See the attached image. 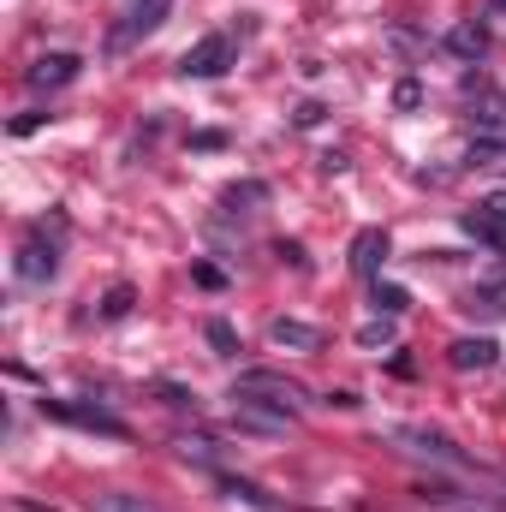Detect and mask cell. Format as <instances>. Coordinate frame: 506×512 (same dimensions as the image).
<instances>
[{"instance_id":"obj_19","label":"cell","mask_w":506,"mask_h":512,"mask_svg":"<svg viewBox=\"0 0 506 512\" xmlns=\"http://www.w3.org/2000/svg\"><path fill=\"white\" fill-rule=\"evenodd\" d=\"M203 334H209V346H215V358H239V334H233L227 322H209Z\"/></svg>"},{"instance_id":"obj_10","label":"cell","mask_w":506,"mask_h":512,"mask_svg":"<svg viewBox=\"0 0 506 512\" xmlns=\"http://www.w3.org/2000/svg\"><path fill=\"white\" fill-rule=\"evenodd\" d=\"M381 262H387V233L381 227H364L358 239H352V274H364V280H376Z\"/></svg>"},{"instance_id":"obj_9","label":"cell","mask_w":506,"mask_h":512,"mask_svg":"<svg viewBox=\"0 0 506 512\" xmlns=\"http://www.w3.org/2000/svg\"><path fill=\"white\" fill-rule=\"evenodd\" d=\"M167 12H173V0H137V12L114 30V48H126V42H137V36L161 30V24H167Z\"/></svg>"},{"instance_id":"obj_18","label":"cell","mask_w":506,"mask_h":512,"mask_svg":"<svg viewBox=\"0 0 506 512\" xmlns=\"http://www.w3.org/2000/svg\"><path fill=\"white\" fill-rule=\"evenodd\" d=\"M239 203H245V215H251L256 203H268V185H256V179H245V185H233V191H227V209L239 215Z\"/></svg>"},{"instance_id":"obj_25","label":"cell","mask_w":506,"mask_h":512,"mask_svg":"<svg viewBox=\"0 0 506 512\" xmlns=\"http://www.w3.org/2000/svg\"><path fill=\"white\" fill-rule=\"evenodd\" d=\"M489 6H495V12H506V0H489Z\"/></svg>"},{"instance_id":"obj_7","label":"cell","mask_w":506,"mask_h":512,"mask_svg":"<svg viewBox=\"0 0 506 512\" xmlns=\"http://www.w3.org/2000/svg\"><path fill=\"white\" fill-rule=\"evenodd\" d=\"M239 393H262V399H274V405H286V411H298L310 393L298 382H286V376H274V370H245L239 376Z\"/></svg>"},{"instance_id":"obj_3","label":"cell","mask_w":506,"mask_h":512,"mask_svg":"<svg viewBox=\"0 0 506 512\" xmlns=\"http://www.w3.org/2000/svg\"><path fill=\"white\" fill-rule=\"evenodd\" d=\"M233 60H239L233 36H227V30H215V36H203V42H191V48L179 54V72H185V78H221Z\"/></svg>"},{"instance_id":"obj_4","label":"cell","mask_w":506,"mask_h":512,"mask_svg":"<svg viewBox=\"0 0 506 512\" xmlns=\"http://www.w3.org/2000/svg\"><path fill=\"white\" fill-rule=\"evenodd\" d=\"M42 417H60V423H78V429H96V435H126V423L108 411V405H78V399H42Z\"/></svg>"},{"instance_id":"obj_12","label":"cell","mask_w":506,"mask_h":512,"mask_svg":"<svg viewBox=\"0 0 506 512\" xmlns=\"http://www.w3.org/2000/svg\"><path fill=\"white\" fill-rule=\"evenodd\" d=\"M459 227H465L477 245H489V251H506V221H501V215H489V209H471V215H459Z\"/></svg>"},{"instance_id":"obj_1","label":"cell","mask_w":506,"mask_h":512,"mask_svg":"<svg viewBox=\"0 0 506 512\" xmlns=\"http://www.w3.org/2000/svg\"><path fill=\"white\" fill-rule=\"evenodd\" d=\"M60 233H66V221L54 215V221H36L30 227V239L18 245V280H30V286H42V280H54V268H60Z\"/></svg>"},{"instance_id":"obj_16","label":"cell","mask_w":506,"mask_h":512,"mask_svg":"<svg viewBox=\"0 0 506 512\" xmlns=\"http://www.w3.org/2000/svg\"><path fill=\"white\" fill-rule=\"evenodd\" d=\"M173 447H179L185 459H197V465H209V471H221V447H215L209 435H179Z\"/></svg>"},{"instance_id":"obj_22","label":"cell","mask_w":506,"mask_h":512,"mask_svg":"<svg viewBox=\"0 0 506 512\" xmlns=\"http://www.w3.org/2000/svg\"><path fill=\"white\" fill-rule=\"evenodd\" d=\"M126 310H131V286H114V292L102 298V316H108V322H120Z\"/></svg>"},{"instance_id":"obj_14","label":"cell","mask_w":506,"mask_h":512,"mask_svg":"<svg viewBox=\"0 0 506 512\" xmlns=\"http://www.w3.org/2000/svg\"><path fill=\"white\" fill-rule=\"evenodd\" d=\"M90 512H161V507L131 495V489H102V495H90Z\"/></svg>"},{"instance_id":"obj_11","label":"cell","mask_w":506,"mask_h":512,"mask_svg":"<svg viewBox=\"0 0 506 512\" xmlns=\"http://www.w3.org/2000/svg\"><path fill=\"white\" fill-rule=\"evenodd\" d=\"M495 358H501V346H495L489 334H477V340H453V346H447V364H453V370H489Z\"/></svg>"},{"instance_id":"obj_24","label":"cell","mask_w":506,"mask_h":512,"mask_svg":"<svg viewBox=\"0 0 506 512\" xmlns=\"http://www.w3.org/2000/svg\"><path fill=\"white\" fill-rule=\"evenodd\" d=\"M477 209H489V215H501V221H506V191H495V197H483Z\"/></svg>"},{"instance_id":"obj_5","label":"cell","mask_w":506,"mask_h":512,"mask_svg":"<svg viewBox=\"0 0 506 512\" xmlns=\"http://www.w3.org/2000/svg\"><path fill=\"white\" fill-rule=\"evenodd\" d=\"M471 167H506V120L501 114L471 120Z\"/></svg>"},{"instance_id":"obj_8","label":"cell","mask_w":506,"mask_h":512,"mask_svg":"<svg viewBox=\"0 0 506 512\" xmlns=\"http://www.w3.org/2000/svg\"><path fill=\"white\" fill-rule=\"evenodd\" d=\"M268 340L280 346V352H322V328H310V322H298V316H274L268 322Z\"/></svg>"},{"instance_id":"obj_20","label":"cell","mask_w":506,"mask_h":512,"mask_svg":"<svg viewBox=\"0 0 506 512\" xmlns=\"http://www.w3.org/2000/svg\"><path fill=\"white\" fill-rule=\"evenodd\" d=\"M387 340H393V316H376L358 328V346H387Z\"/></svg>"},{"instance_id":"obj_6","label":"cell","mask_w":506,"mask_h":512,"mask_svg":"<svg viewBox=\"0 0 506 512\" xmlns=\"http://www.w3.org/2000/svg\"><path fill=\"white\" fill-rule=\"evenodd\" d=\"M78 72H84V60L60 48V54H42V60H30V72H24V84H30V90H66V84H72Z\"/></svg>"},{"instance_id":"obj_13","label":"cell","mask_w":506,"mask_h":512,"mask_svg":"<svg viewBox=\"0 0 506 512\" xmlns=\"http://www.w3.org/2000/svg\"><path fill=\"white\" fill-rule=\"evenodd\" d=\"M447 48H453L459 60H483V54H489V30H483V24H453V30H447Z\"/></svg>"},{"instance_id":"obj_17","label":"cell","mask_w":506,"mask_h":512,"mask_svg":"<svg viewBox=\"0 0 506 512\" xmlns=\"http://www.w3.org/2000/svg\"><path fill=\"white\" fill-rule=\"evenodd\" d=\"M370 304H376V316H399V310H405V304H411V298H405V286H370Z\"/></svg>"},{"instance_id":"obj_15","label":"cell","mask_w":506,"mask_h":512,"mask_svg":"<svg viewBox=\"0 0 506 512\" xmlns=\"http://www.w3.org/2000/svg\"><path fill=\"white\" fill-rule=\"evenodd\" d=\"M221 489H227L233 501H251L256 512H280V501H274L268 489H256V483H245V477H221Z\"/></svg>"},{"instance_id":"obj_2","label":"cell","mask_w":506,"mask_h":512,"mask_svg":"<svg viewBox=\"0 0 506 512\" xmlns=\"http://www.w3.org/2000/svg\"><path fill=\"white\" fill-rule=\"evenodd\" d=\"M233 423L251 429V435H286V429L298 423V411H286V405H274V399H262V393H239V387H233Z\"/></svg>"},{"instance_id":"obj_21","label":"cell","mask_w":506,"mask_h":512,"mask_svg":"<svg viewBox=\"0 0 506 512\" xmlns=\"http://www.w3.org/2000/svg\"><path fill=\"white\" fill-rule=\"evenodd\" d=\"M155 393H161V399H167L173 411H197V393H185L179 382H155Z\"/></svg>"},{"instance_id":"obj_23","label":"cell","mask_w":506,"mask_h":512,"mask_svg":"<svg viewBox=\"0 0 506 512\" xmlns=\"http://www.w3.org/2000/svg\"><path fill=\"white\" fill-rule=\"evenodd\" d=\"M393 102H399V108H417V102H423V90H417V84H411V78H405V84H399V90H393Z\"/></svg>"}]
</instances>
